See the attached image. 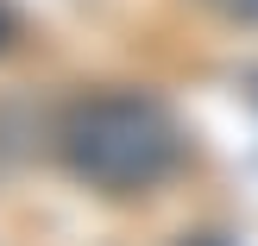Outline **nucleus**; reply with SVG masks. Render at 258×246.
<instances>
[{
  "instance_id": "nucleus-1",
  "label": "nucleus",
  "mask_w": 258,
  "mask_h": 246,
  "mask_svg": "<svg viewBox=\"0 0 258 246\" xmlns=\"http://www.w3.org/2000/svg\"><path fill=\"white\" fill-rule=\"evenodd\" d=\"M57 152L76 183L101 189V196H145L183 164V126L158 95L101 88L63 108Z\"/></svg>"
},
{
  "instance_id": "nucleus-2",
  "label": "nucleus",
  "mask_w": 258,
  "mask_h": 246,
  "mask_svg": "<svg viewBox=\"0 0 258 246\" xmlns=\"http://www.w3.org/2000/svg\"><path fill=\"white\" fill-rule=\"evenodd\" d=\"M13 32H19V19H13V7H7V0H0V51L13 44Z\"/></svg>"
},
{
  "instance_id": "nucleus-3",
  "label": "nucleus",
  "mask_w": 258,
  "mask_h": 246,
  "mask_svg": "<svg viewBox=\"0 0 258 246\" xmlns=\"http://www.w3.org/2000/svg\"><path fill=\"white\" fill-rule=\"evenodd\" d=\"M196 246H221V240H196Z\"/></svg>"
}]
</instances>
